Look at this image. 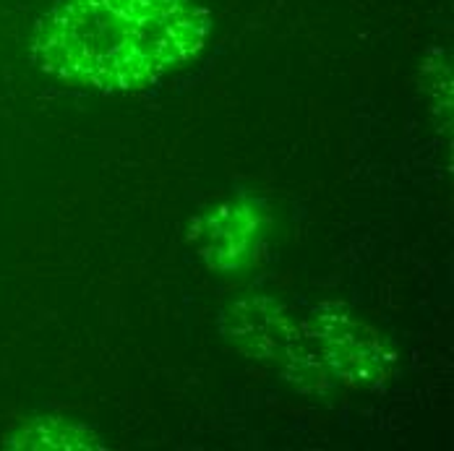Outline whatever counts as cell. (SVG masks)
Returning <instances> with one entry per match:
<instances>
[{
	"label": "cell",
	"mask_w": 454,
	"mask_h": 451,
	"mask_svg": "<svg viewBox=\"0 0 454 451\" xmlns=\"http://www.w3.org/2000/svg\"><path fill=\"white\" fill-rule=\"evenodd\" d=\"M209 35L193 0H63L37 27L47 74L99 91L141 89L191 60Z\"/></svg>",
	"instance_id": "cell-1"
},
{
	"label": "cell",
	"mask_w": 454,
	"mask_h": 451,
	"mask_svg": "<svg viewBox=\"0 0 454 451\" xmlns=\"http://www.w3.org/2000/svg\"><path fill=\"white\" fill-rule=\"evenodd\" d=\"M212 248H215V264H220L223 256H232L230 267H240L243 256L259 243V214L251 206H230L225 212L217 214L212 222Z\"/></svg>",
	"instance_id": "cell-2"
}]
</instances>
